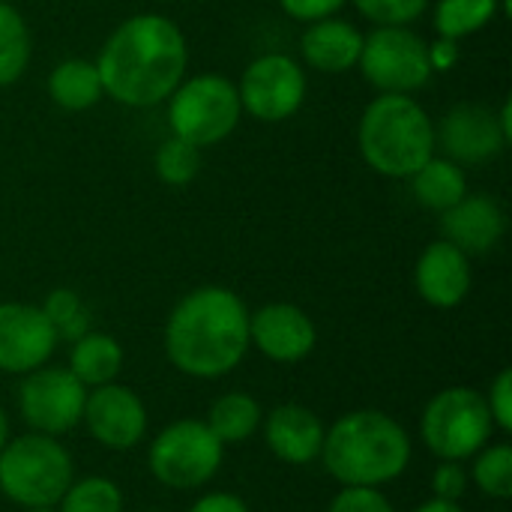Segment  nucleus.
Here are the masks:
<instances>
[{
	"mask_svg": "<svg viewBox=\"0 0 512 512\" xmlns=\"http://www.w3.org/2000/svg\"><path fill=\"white\" fill-rule=\"evenodd\" d=\"M189 48L183 30L159 12H141L117 24L99 51L102 90L129 108L165 102L186 75Z\"/></svg>",
	"mask_w": 512,
	"mask_h": 512,
	"instance_id": "1",
	"label": "nucleus"
},
{
	"mask_svg": "<svg viewBox=\"0 0 512 512\" xmlns=\"http://www.w3.org/2000/svg\"><path fill=\"white\" fill-rule=\"evenodd\" d=\"M249 348V312L219 285L186 294L165 324V354L189 378H222Z\"/></svg>",
	"mask_w": 512,
	"mask_h": 512,
	"instance_id": "2",
	"label": "nucleus"
},
{
	"mask_svg": "<svg viewBox=\"0 0 512 512\" xmlns=\"http://www.w3.org/2000/svg\"><path fill=\"white\" fill-rule=\"evenodd\" d=\"M324 468L342 486L378 489L396 477L411 462V438L393 417L381 411H354L324 432L321 447Z\"/></svg>",
	"mask_w": 512,
	"mask_h": 512,
	"instance_id": "3",
	"label": "nucleus"
},
{
	"mask_svg": "<svg viewBox=\"0 0 512 512\" xmlns=\"http://www.w3.org/2000/svg\"><path fill=\"white\" fill-rule=\"evenodd\" d=\"M435 123L408 93L375 96L357 126V147L366 165L384 177L408 180L435 156Z\"/></svg>",
	"mask_w": 512,
	"mask_h": 512,
	"instance_id": "4",
	"label": "nucleus"
},
{
	"mask_svg": "<svg viewBox=\"0 0 512 512\" xmlns=\"http://www.w3.org/2000/svg\"><path fill=\"white\" fill-rule=\"evenodd\" d=\"M72 486V459L51 435H24L0 450V492L21 507H54Z\"/></svg>",
	"mask_w": 512,
	"mask_h": 512,
	"instance_id": "5",
	"label": "nucleus"
},
{
	"mask_svg": "<svg viewBox=\"0 0 512 512\" xmlns=\"http://www.w3.org/2000/svg\"><path fill=\"white\" fill-rule=\"evenodd\" d=\"M243 105L237 96V84L216 72H201L189 81H180L168 96V126L171 135L210 147L225 141L240 123Z\"/></svg>",
	"mask_w": 512,
	"mask_h": 512,
	"instance_id": "6",
	"label": "nucleus"
},
{
	"mask_svg": "<svg viewBox=\"0 0 512 512\" xmlns=\"http://www.w3.org/2000/svg\"><path fill=\"white\" fill-rule=\"evenodd\" d=\"M495 432L486 396L471 387L441 390L423 411V441L444 462L480 453Z\"/></svg>",
	"mask_w": 512,
	"mask_h": 512,
	"instance_id": "7",
	"label": "nucleus"
},
{
	"mask_svg": "<svg viewBox=\"0 0 512 512\" xmlns=\"http://www.w3.org/2000/svg\"><path fill=\"white\" fill-rule=\"evenodd\" d=\"M363 78L381 93H414L432 78L429 42L408 24L375 27L363 36V51L357 60Z\"/></svg>",
	"mask_w": 512,
	"mask_h": 512,
	"instance_id": "8",
	"label": "nucleus"
},
{
	"mask_svg": "<svg viewBox=\"0 0 512 512\" xmlns=\"http://www.w3.org/2000/svg\"><path fill=\"white\" fill-rule=\"evenodd\" d=\"M222 465V444L201 420H177L150 447V471L168 489H198Z\"/></svg>",
	"mask_w": 512,
	"mask_h": 512,
	"instance_id": "9",
	"label": "nucleus"
},
{
	"mask_svg": "<svg viewBox=\"0 0 512 512\" xmlns=\"http://www.w3.org/2000/svg\"><path fill=\"white\" fill-rule=\"evenodd\" d=\"M237 96L249 117L261 123H282L297 114L306 99V72L288 54H261L246 66Z\"/></svg>",
	"mask_w": 512,
	"mask_h": 512,
	"instance_id": "10",
	"label": "nucleus"
},
{
	"mask_svg": "<svg viewBox=\"0 0 512 512\" xmlns=\"http://www.w3.org/2000/svg\"><path fill=\"white\" fill-rule=\"evenodd\" d=\"M87 390L69 369H33L21 381L18 408L30 429L39 435H63L81 423Z\"/></svg>",
	"mask_w": 512,
	"mask_h": 512,
	"instance_id": "11",
	"label": "nucleus"
},
{
	"mask_svg": "<svg viewBox=\"0 0 512 512\" xmlns=\"http://www.w3.org/2000/svg\"><path fill=\"white\" fill-rule=\"evenodd\" d=\"M90 435L108 450H129L147 432V411L141 399L120 384H102L84 399V414Z\"/></svg>",
	"mask_w": 512,
	"mask_h": 512,
	"instance_id": "12",
	"label": "nucleus"
},
{
	"mask_svg": "<svg viewBox=\"0 0 512 512\" xmlns=\"http://www.w3.org/2000/svg\"><path fill=\"white\" fill-rule=\"evenodd\" d=\"M57 345L45 312L30 303H0V372H33Z\"/></svg>",
	"mask_w": 512,
	"mask_h": 512,
	"instance_id": "13",
	"label": "nucleus"
},
{
	"mask_svg": "<svg viewBox=\"0 0 512 512\" xmlns=\"http://www.w3.org/2000/svg\"><path fill=\"white\" fill-rule=\"evenodd\" d=\"M435 141H441L447 159L459 165H480L495 159L510 141L504 138V129L498 123V114H492L486 105L462 102L447 111L441 120V129H435Z\"/></svg>",
	"mask_w": 512,
	"mask_h": 512,
	"instance_id": "14",
	"label": "nucleus"
},
{
	"mask_svg": "<svg viewBox=\"0 0 512 512\" xmlns=\"http://www.w3.org/2000/svg\"><path fill=\"white\" fill-rule=\"evenodd\" d=\"M249 342L276 363H297L312 354L318 333L303 309L291 303H270L249 318Z\"/></svg>",
	"mask_w": 512,
	"mask_h": 512,
	"instance_id": "15",
	"label": "nucleus"
},
{
	"mask_svg": "<svg viewBox=\"0 0 512 512\" xmlns=\"http://www.w3.org/2000/svg\"><path fill=\"white\" fill-rule=\"evenodd\" d=\"M414 282L420 297L435 309H453L459 306L471 291V264L462 249H456L450 240H435L423 249Z\"/></svg>",
	"mask_w": 512,
	"mask_h": 512,
	"instance_id": "16",
	"label": "nucleus"
},
{
	"mask_svg": "<svg viewBox=\"0 0 512 512\" xmlns=\"http://www.w3.org/2000/svg\"><path fill=\"white\" fill-rule=\"evenodd\" d=\"M444 240H450L465 255H486L495 249L507 231L504 207L489 195H465L459 204L441 213Z\"/></svg>",
	"mask_w": 512,
	"mask_h": 512,
	"instance_id": "17",
	"label": "nucleus"
},
{
	"mask_svg": "<svg viewBox=\"0 0 512 512\" xmlns=\"http://www.w3.org/2000/svg\"><path fill=\"white\" fill-rule=\"evenodd\" d=\"M264 435L273 456L288 465H309L321 456L324 447V426L303 405L273 408V414L264 420Z\"/></svg>",
	"mask_w": 512,
	"mask_h": 512,
	"instance_id": "18",
	"label": "nucleus"
},
{
	"mask_svg": "<svg viewBox=\"0 0 512 512\" xmlns=\"http://www.w3.org/2000/svg\"><path fill=\"white\" fill-rule=\"evenodd\" d=\"M363 36L366 33H360L351 21L330 15L306 27V33L300 36V51L312 69L339 75L357 66L360 51H363Z\"/></svg>",
	"mask_w": 512,
	"mask_h": 512,
	"instance_id": "19",
	"label": "nucleus"
},
{
	"mask_svg": "<svg viewBox=\"0 0 512 512\" xmlns=\"http://www.w3.org/2000/svg\"><path fill=\"white\" fill-rule=\"evenodd\" d=\"M123 369V348L108 333H84L75 339L69 354V372L84 387H102L111 384Z\"/></svg>",
	"mask_w": 512,
	"mask_h": 512,
	"instance_id": "20",
	"label": "nucleus"
},
{
	"mask_svg": "<svg viewBox=\"0 0 512 512\" xmlns=\"http://www.w3.org/2000/svg\"><path fill=\"white\" fill-rule=\"evenodd\" d=\"M411 192L414 198L435 213L450 210L453 204H459L468 195V180L465 171L459 168V162L453 159H438L432 156L423 168H417L411 177Z\"/></svg>",
	"mask_w": 512,
	"mask_h": 512,
	"instance_id": "21",
	"label": "nucleus"
},
{
	"mask_svg": "<svg viewBox=\"0 0 512 512\" xmlns=\"http://www.w3.org/2000/svg\"><path fill=\"white\" fill-rule=\"evenodd\" d=\"M48 96L63 111H87L93 108L105 90L96 63L90 60H63L48 75Z\"/></svg>",
	"mask_w": 512,
	"mask_h": 512,
	"instance_id": "22",
	"label": "nucleus"
},
{
	"mask_svg": "<svg viewBox=\"0 0 512 512\" xmlns=\"http://www.w3.org/2000/svg\"><path fill=\"white\" fill-rule=\"evenodd\" d=\"M498 9L510 12V0H438L435 30L444 39H465L495 21Z\"/></svg>",
	"mask_w": 512,
	"mask_h": 512,
	"instance_id": "23",
	"label": "nucleus"
},
{
	"mask_svg": "<svg viewBox=\"0 0 512 512\" xmlns=\"http://www.w3.org/2000/svg\"><path fill=\"white\" fill-rule=\"evenodd\" d=\"M261 426V408L249 393H228L219 402H213L210 417H207V429L219 438V444H240L249 435H255V429Z\"/></svg>",
	"mask_w": 512,
	"mask_h": 512,
	"instance_id": "24",
	"label": "nucleus"
},
{
	"mask_svg": "<svg viewBox=\"0 0 512 512\" xmlns=\"http://www.w3.org/2000/svg\"><path fill=\"white\" fill-rule=\"evenodd\" d=\"M30 63V30L21 12L0 0V87L15 84Z\"/></svg>",
	"mask_w": 512,
	"mask_h": 512,
	"instance_id": "25",
	"label": "nucleus"
},
{
	"mask_svg": "<svg viewBox=\"0 0 512 512\" xmlns=\"http://www.w3.org/2000/svg\"><path fill=\"white\" fill-rule=\"evenodd\" d=\"M198 171H201V147L171 135L156 150V174H159L162 183L186 186V183H192L198 177Z\"/></svg>",
	"mask_w": 512,
	"mask_h": 512,
	"instance_id": "26",
	"label": "nucleus"
},
{
	"mask_svg": "<svg viewBox=\"0 0 512 512\" xmlns=\"http://www.w3.org/2000/svg\"><path fill=\"white\" fill-rule=\"evenodd\" d=\"M57 512H123V495L111 480L87 477L66 489Z\"/></svg>",
	"mask_w": 512,
	"mask_h": 512,
	"instance_id": "27",
	"label": "nucleus"
},
{
	"mask_svg": "<svg viewBox=\"0 0 512 512\" xmlns=\"http://www.w3.org/2000/svg\"><path fill=\"white\" fill-rule=\"evenodd\" d=\"M474 483L480 486V492H486L489 498L507 501L512 498V447L510 444H495L489 450L480 453L477 465H474Z\"/></svg>",
	"mask_w": 512,
	"mask_h": 512,
	"instance_id": "28",
	"label": "nucleus"
},
{
	"mask_svg": "<svg viewBox=\"0 0 512 512\" xmlns=\"http://www.w3.org/2000/svg\"><path fill=\"white\" fill-rule=\"evenodd\" d=\"M42 312L51 321L57 339H72L75 342V339H81L87 333V312H84L81 300L72 291H66V288L51 291L45 306H42Z\"/></svg>",
	"mask_w": 512,
	"mask_h": 512,
	"instance_id": "29",
	"label": "nucleus"
},
{
	"mask_svg": "<svg viewBox=\"0 0 512 512\" xmlns=\"http://www.w3.org/2000/svg\"><path fill=\"white\" fill-rule=\"evenodd\" d=\"M357 12L369 21H375L378 27H390V24H411L417 21L429 0H354Z\"/></svg>",
	"mask_w": 512,
	"mask_h": 512,
	"instance_id": "30",
	"label": "nucleus"
},
{
	"mask_svg": "<svg viewBox=\"0 0 512 512\" xmlns=\"http://www.w3.org/2000/svg\"><path fill=\"white\" fill-rule=\"evenodd\" d=\"M327 512H396L393 504L378 492V489H366V486H345Z\"/></svg>",
	"mask_w": 512,
	"mask_h": 512,
	"instance_id": "31",
	"label": "nucleus"
},
{
	"mask_svg": "<svg viewBox=\"0 0 512 512\" xmlns=\"http://www.w3.org/2000/svg\"><path fill=\"white\" fill-rule=\"evenodd\" d=\"M432 492L441 501L459 504V498L468 492V474H465V468L459 462H444L441 459V465L432 474Z\"/></svg>",
	"mask_w": 512,
	"mask_h": 512,
	"instance_id": "32",
	"label": "nucleus"
},
{
	"mask_svg": "<svg viewBox=\"0 0 512 512\" xmlns=\"http://www.w3.org/2000/svg\"><path fill=\"white\" fill-rule=\"evenodd\" d=\"M486 405H489L492 423H495V426H501L504 432H510L512 429V372L510 369H504V372L495 378V384H492V393H489Z\"/></svg>",
	"mask_w": 512,
	"mask_h": 512,
	"instance_id": "33",
	"label": "nucleus"
},
{
	"mask_svg": "<svg viewBox=\"0 0 512 512\" xmlns=\"http://www.w3.org/2000/svg\"><path fill=\"white\" fill-rule=\"evenodd\" d=\"M282 9L297 18V21H321V18H330L333 12H339L345 6V0H279Z\"/></svg>",
	"mask_w": 512,
	"mask_h": 512,
	"instance_id": "34",
	"label": "nucleus"
},
{
	"mask_svg": "<svg viewBox=\"0 0 512 512\" xmlns=\"http://www.w3.org/2000/svg\"><path fill=\"white\" fill-rule=\"evenodd\" d=\"M456 60H459V45H456V39H444V36H438V42H432V45H429V63H432V72H447V69H453V66H456Z\"/></svg>",
	"mask_w": 512,
	"mask_h": 512,
	"instance_id": "35",
	"label": "nucleus"
},
{
	"mask_svg": "<svg viewBox=\"0 0 512 512\" xmlns=\"http://www.w3.org/2000/svg\"><path fill=\"white\" fill-rule=\"evenodd\" d=\"M189 512H249V507L237 495L216 492V495H204L201 501H195Z\"/></svg>",
	"mask_w": 512,
	"mask_h": 512,
	"instance_id": "36",
	"label": "nucleus"
},
{
	"mask_svg": "<svg viewBox=\"0 0 512 512\" xmlns=\"http://www.w3.org/2000/svg\"><path fill=\"white\" fill-rule=\"evenodd\" d=\"M417 512H465L459 504H453V501H441V498H435V501H429V504H423Z\"/></svg>",
	"mask_w": 512,
	"mask_h": 512,
	"instance_id": "37",
	"label": "nucleus"
},
{
	"mask_svg": "<svg viewBox=\"0 0 512 512\" xmlns=\"http://www.w3.org/2000/svg\"><path fill=\"white\" fill-rule=\"evenodd\" d=\"M9 444V420H6V414H3V408H0V450Z\"/></svg>",
	"mask_w": 512,
	"mask_h": 512,
	"instance_id": "38",
	"label": "nucleus"
},
{
	"mask_svg": "<svg viewBox=\"0 0 512 512\" xmlns=\"http://www.w3.org/2000/svg\"><path fill=\"white\" fill-rule=\"evenodd\" d=\"M27 512H57V510H54V507H30Z\"/></svg>",
	"mask_w": 512,
	"mask_h": 512,
	"instance_id": "39",
	"label": "nucleus"
}]
</instances>
